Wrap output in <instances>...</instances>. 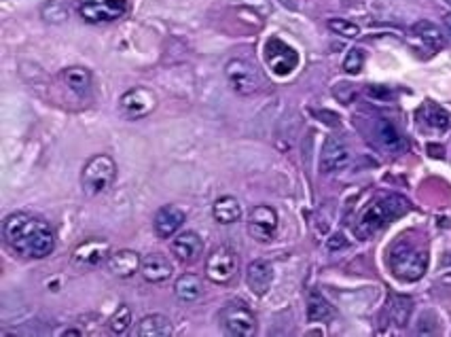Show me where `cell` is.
Listing matches in <instances>:
<instances>
[{
  "label": "cell",
  "instance_id": "cell-1",
  "mask_svg": "<svg viewBox=\"0 0 451 337\" xmlns=\"http://www.w3.org/2000/svg\"><path fill=\"white\" fill-rule=\"evenodd\" d=\"M7 246L26 259H45L55 248V234L49 225L28 212H15L7 216L3 225Z\"/></svg>",
  "mask_w": 451,
  "mask_h": 337
},
{
  "label": "cell",
  "instance_id": "cell-2",
  "mask_svg": "<svg viewBox=\"0 0 451 337\" xmlns=\"http://www.w3.org/2000/svg\"><path fill=\"white\" fill-rule=\"evenodd\" d=\"M407 210H409V202L403 195H397V193L383 195L365 208V212L360 214L356 227H354V234L358 240H369L377 232H381L385 225L403 216Z\"/></svg>",
  "mask_w": 451,
  "mask_h": 337
},
{
  "label": "cell",
  "instance_id": "cell-3",
  "mask_svg": "<svg viewBox=\"0 0 451 337\" xmlns=\"http://www.w3.org/2000/svg\"><path fill=\"white\" fill-rule=\"evenodd\" d=\"M388 265L394 278L403 280V283H418L428 269V253L403 240L390 250Z\"/></svg>",
  "mask_w": 451,
  "mask_h": 337
},
{
  "label": "cell",
  "instance_id": "cell-4",
  "mask_svg": "<svg viewBox=\"0 0 451 337\" xmlns=\"http://www.w3.org/2000/svg\"><path fill=\"white\" fill-rule=\"evenodd\" d=\"M117 179V163L110 155H93L91 159H87V163L83 165L81 172V187L85 191V195L89 197H98L102 193H106L112 183Z\"/></svg>",
  "mask_w": 451,
  "mask_h": 337
},
{
  "label": "cell",
  "instance_id": "cell-5",
  "mask_svg": "<svg viewBox=\"0 0 451 337\" xmlns=\"http://www.w3.org/2000/svg\"><path fill=\"white\" fill-rule=\"evenodd\" d=\"M224 79L238 96H254L263 89V77L259 68L242 58H236L224 66Z\"/></svg>",
  "mask_w": 451,
  "mask_h": 337
},
{
  "label": "cell",
  "instance_id": "cell-6",
  "mask_svg": "<svg viewBox=\"0 0 451 337\" xmlns=\"http://www.w3.org/2000/svg\"><path fill=\"white\" fill-rule=\"evenodd\" d=\"M265 62L275 77H289L299 66V53L282 38L269 36L265 43Z\"/></svg>",
  "mask_w": 451,
  "mask_h": 337
},
{
  "label": "cell",
  "instance_id": "cell-7",
  "mask_svg": "<svg viewBox=\"0 0 451 337\" xmlns=\"http://www.w3.org/2000/svg\"><path fill=\"white\" fill-rule=\"evenodd\" d=\"M218 318H220L222 329L234 337H252L257 333L254 314L240 301H231V304L224 306L220 310Z\"/></svg>",
  "mask_w": 451,
  "mask_h": 337
},
{
  "label": "cell",
  "instance_id": "cell-8",
  "mask_svg": "<svg viewBox=\"0 0 451 337\" xmlns=\"http://www.w3.org/2000/svg\"><path fill=\"white\" fill-rule=\"evenodd\" d=\"M128 0H81V17L87 24H108L123 17Z\"/></svg>",
  "mask_w": 451,
  "mask_h": 337
},
{
  "label": "cell",
  "instance_id": "cell-9",
  "mask_svg": "<svg viewBox=\"0 0 451 337\" xmlns=\"http://www.w3.org/2000/svg\"><path fill=\"white\" fill-rule=\"evenodd\" d=\"M238 274V257L231 248H216L206 261V276L214 285H227Z\"/></svg>",
  "mask_w": 451,
  "mask_h": 337
},
{
  "label": "cell",
  "instance_id": "cell-10",
  "mask_svg": "<svg viewBox=\"0 0 451 337\" xmlns=\"http://www.w3.org/2000/svg\"><path fill=\"white\" fill-rule=\"evenodd\" d=\"M119 108L128 119H144L157 108V96L146 87H134L119 98Z\"/></svg>",
  "mask_w": 451,
  "mask_h": 337
},
{
  "label": "cell",
  "instance_id": "cell-11",
  "mask_svg": "<svg viewBox=\"0 0 451 337\" xmlns=\"http://www.w3.org/2000/svg\"><path fill=\"white\" fill-rule=\"evenodd\" d=\"M110 257V242L102 238H91L79 244L72 253V265L81 269H93L106 263Z\"/></svg>",
  "mask_w": 451,
  "mask_h": 337
},
{
  "label": "cell",
  "instance_id": "cell-12",
  "mask_svg": "<svg viewBox=\"0 0 451 337\" xmlns=\"http://www.w3.org/2000/svg\"><path fill=\"white\" fill-rule=\"evenodd\" d=\"M350 163V149L339 136H328L322 153H320V172L322 174H332L339 172Z\"/></svg>",
  "mask_w": 451,
  "mask_h": 337
},
{
  "label": "cell",
  "instance_id": "cell-13",
  "mask_svg": "<svg viewBox=\"0 0 451 337\" xmlns=\"http://www.w3.org/2000/svg\"><path fill=\"white\" fill-rule=\"evenodd\" d=\"M248 232L257 242H269L277 232V212L271 206H254L248 218Z\"/></svg>",
  "mask_w": 451,
  "mask_h": 337
},
{
  "label": "cell",
  "instance_id": "cell-14",
  "mask_svg": "<svg viewBox=\"0 0 451 337\" xmlns=\"http://www.w3.org/2000/svg\"><path fill=\"white\" fill-rule=\"evenodd\" d=\"M373 136L379 149H383L390 155H401L407 151V140L405 136L397 130L392 121L388 119H377L375 128H373Z\"/></svg>",
  "mask_w": 451,
  "mask_h": 337
},
{
  "label": "cell",
  "instance_id": "cell-15",
  "mask_svg": "<svg viewBox=\"0 0 451 337\" xmlns=\"http://www.w3.org/2000/svg\"><path fill=\"white\" fill-rule=\"evenodd\" d=\"M183 223H185V212L178 206L167 204V206L157 210V214L153 218V230H155L157 238L167 240L183 227Z\"/></svg>",
  "mask_w": 451,
  "mask_h": 337
},
{
  "label": "cell",
  "instance_id": "cell-16",
  "mask_svg": "<svg viewBox=\"0 0 451 337\" xmlns=\"http://www.w3.org/2000/svg\"><path fill=\"white\" fill-rule=\"evenodd\" d=\"M174 267L172 263L167 261V257H163L161 253H151L146 257H142V263H140V274L146 283L151 285H161L165 283L167 278L172 276Z\"/></svg>",
  "mask_w": 451,
  "mask_h": 337
},
{
  "label": "cell",
  "instance_id": "cell-17",
  "mask_svg": "<svg viewBox=\"0 0 451 337\" xmlns=\"http://www.w3.org/2000/svg\"><path fill=\"white\" fill-rule=\"evenodd\" d=\"M170 250H172V255H174L178 261H183V263H193V261L199 259V255H201V250H204V242H201V238H199L195 232H183V234H178V236L172 240Z\"/></svg>",
  "mask_w": 451,
  "mask_h": 337
},
{
  "label": "cell",
  "instance_id": "cell-18",
  "mask_svg": "<svg viewBox=\"0 0 451 337\" xmlns=\"http://www.w3.org/2000/svg\"><path fill=\"white\" fill-rule=\"evenodd\" d=\"M140 263H142L140 255L134 250H128V248L110 253V257L106 261L108 269L117 278H132L136 271H140Z\"/></svg>",
  "mask_w": 451,
  "mask_h": 337
},
{
  "label": "cell",
  "instance_id": "cell-19",
  "mask_svg": "<svg viewBox=\"0 0 451 337\" xmlns=\"http://www.w3.org/2000/svg\"><path fill=\"white\" fill-rule=\"evenodd\" d=\"M246 283L252 293L265 295L273 283V267L267 261H252L246 269Z\"/></svg>",
  "mask_w": 451,
  "mask_h": 337
},
{
  "label": "cell",
  "instance_id": "cell-20",
  "mask_svg": "<svg viewBox=\"0 0 451 337\" xmlns=\"http://www.w3.org/2000/svg\"><path fill=\"white\" fill-rule=\"evenodd\" d=\"M134 333L138 337H167V335H172V324L161 314H151L138 322Z\"/></svg>",
  "mask_w": 451,
  "mask_h": 337
},
{
  "label": "cell",
  "instance_id": "cell-21",
  "mask_svg": "<svg viewBox=\"0 0 451 337\" xmlns=\"http://www.w3.org/2000/svg\"><path fill=\"white\" fill-rule=\"evenodd\" d=\"M212 214L216 218V223L220 225H231V223H238L242 218V206L236 197L231 195H224V197H218L212 206Z\"/></svg>",
  "mask_w": 451,
  "mask_h": 337
},
{
  "label": "cell",
  "instance_id": "cell-22",
  "mask_svg": "<svg viewBox=\"0 0 451 337\" xmlns=\"http://www.w3.org/2000/svg\"><path fill=\"white\" fill-rule=\"evenodd\" d=\"M66 87L77 96H87L91 91V73L85 66H70L62 73Z\"/></svg>",
  "mask_w": 451,
  "mask_h": 337
},
{
  "label": "cell",
  "instance_id": "cell-23",
  "mask_svg": "<svg viewBox=\"0 0 451 337\" xmlns=\"http://www.w3.org/2000/svg\"><path fill=\"white\" fill-rule=\"evenodd\" d=\"M174 295L181 299V301H197L201 295H204V285L201 280L193 274H183L178 276V280L174 283Z\"/></svg>",
  "mask_w": 451,
  "mask_h": 337
},
{
  "label": "cell",
  "instance_id": "cell-24",
  "mask_svg": "<svg viewBox=\"0 0 451 337\" xmlns=\"http://www.w3.org/2000/svg\"><path fill=\"white\" fill-rule=\"evenodd\" d=\"M420 117H422L424 123H426L428 128H432L434 132H445V130L451 126V119H449L447 112H445L441 106L432 104V102H428V104L422 108Z\"/></svg>",
  "mask_w": 451,
  "mask_h": 337
},
{
  "label": "cell",
  "instance_id": "cell-25",
  "mask_svg": "<svg viewBox=\"0 0 451 337\" xmlns=\"http://www.w3.org/2000/svg\"><path fill=\"white\" fill-rule=\"evenodd\" d=\"M332 316V308L330 304L318 293L314 291L307 299V320L309 322H324Z\"/></svg>",
  "mask_w": 451,
  "mask_h": 337
},
{
  "label": "cell",
  "instance_id": "cell-26",
  "mask_svg": "<svg viewBox=\"0 0 451 337\" xmlns=\"http://www.w3.org/2000/svg\"><path fill=\"white\" fill-rule=\"evenodd\" d=\"M411 310H413V304L409 297H403V295H394L392 301H390V316H392V322L397 327H405L409 322V316H411Z\"/></svg>",
  "mask_w": 451,
  "mask_h": 337
},
{
  "label": "cell",
  "instance_id": "cell-27",
  "mask_svg": "<svg viewBox=\"0 0 451 337\" xmlns=\"http://www.w3.org/2000/svg\"><path fill=\"white\" fill-rule=\"evenodd\" d=\"M40 15L49 24H62L68 20L70 11H68V5L64 3V0H47L40 9Z\"/></svg>",
  "mask_w": 451,
  "mask_h": 337
},
{
  "label": "cell",
  "instance_id": "cell-28",
  "mask_svg": "<svg viewBox=\"0 0 451 337\" xmlns=\"http://www.w3.org/2000/svg\"><path fill=\"white\" fill-rule=\"evenodd\" d=\"M413 32H415L430 49H441V47L445 45L443 32H441L434 24H430V22H418V24L413 26Z\"/></svg>",
  "mask_w": 451,
  "mask_h": 337
},
{
  "label": "cell",
  "instance_id": "cell-29",
  "mask_svg": "<svg viewBox=\"0 0 451 337\" xmlns=\"http://www.w3.org/2000/svg\"><path fill=\"white\" fill-rule=\"evenodd\" d=\"M132 320H134L132 308L125 306V304H121V306L117 308V312L112 314V318H110V322H108V329H110V333L121 335V333H125V331L132 327Z\"/></svg>",
  "mask_w": 451,
  "mask_h": 337
},
{
  "label": "cell",
  "instance_id": "cell-30",
  "mask_svg": "<svg viewBox=\"0 0 451 337\" xmlns=\"http://www.w3.org/2000/svg\"><path fill=\"white\" fill-rule=\"evenodd\" d=\"M328 28L335 34L346 36V38H356L360 34V28L354 22H348V20H328Z\"/></svg>",
  "mask_w": 451,
  "mask_h": 337
},
{
  "label": "cell",
  "instance_id": "cell-31",
  "mask_svg": "<svg viewBox=\"0 0 451 337\" xmlns=\"http://www.w3.org/2000/svg\"><path fill=\"white\" fill-rule=\"evenodd\" d=\"M365 66V53L360 49H350L348 55H346V60H344V70L348 75H358L360 68Z\"/></svg>",
  "mask_w": 451,
  "mask_h": 337
},
{
  "label": "cell",
  "instance_id": "cell-32",
  "mask_svg": "<svg viewBox=\"0 0 451 337\" xmlns=\"http://www.w3.org/2000/svg\"><path fill=\"white\" fill-rule=\"evenodd\" d=\"M240 3L246 5V7H250L261 17H267L271 13V0H240Z\"/></svg>",
  "mask_w": 451,
  "mask_h": 337
},
{
  "label": "cell",
  "instance_id": "cell-33",
  "mask_svg": "<svg viewBox=\"0 0 451 337\" xmlns=\"http://www.w3.org/2000/svg\"><path fill=\"white\" fill-rule=\"evenodd\" d=\"M443 24H445V30H447L449 36H451V13H447V15L443 17Z\"/></svg>",
  "mask_w": 451,
  "mask_h": 337
},
{
  "label": "cell",
  "instance_id": "cell-34",
  "mask_svg": "<svg viewBox=\"0 0 451 337\" xmlns=\"http://www.w3.org/2000/svg\"><path fill=\"white\" fill-rule=\"evenodd\" d=\"M447 263H451V257H447Z\"/></svg>",
  "mask_w": 451,
  "mask_h": 337
}]
</instances>
